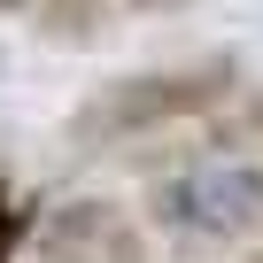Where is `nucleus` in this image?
Returning <instances> with one entry per match:
<instances>
[{
  "instance_id": "obj_6",
  "label": "nucleus",
  "mask_w": 263,
  "mask_h": 263,
  "mask_svg": "<svg viewBox=\"0 0 263 263\" xmlns=\"http://www.w3.org/2000/svg\"><path fill=\"white\" fill-rule=\"evenodd\" d=\"M132 16H178V8H194V0H124Z\"/></svg>"
},
{
  "instance_id": "obj_8",
  "label": "nucleus",
  "mask_w": 263,
  "mask_h": 263,
  "mask_svg": "<svg viewBox=\"0 0 263 263\" xmlns=\"http://www.w3.org/2000/svg\"><path fill=\"white\" fill-rule=\"evenodd\" d=\"M240 263H263V248H255V255H240Z\"/></svg>"
},
{
  "instance_id": "obj_3",
  "label": "nucleus",
  "mask_w": 263,
  "mask_h": 263,
  "mask_svg": "<svg viewBox=\"0 0 263 263\" xmlns=\"http://www.w3.org/2000/svg\"><path fill=\"white\" fill-rule=\"evenodd\" d=\"M24 263H155V255H147V232L124 201L70 194V201L39 209V232H31Z\"/></svg>"
},
{
  "instance_id": "obj_4",
  "label": "nucleus",
  "mask_w": 263,
  "mask_h": 263,
  "mask_svg": "<svg viewBox=\"0 0 263 263\" xmlns=\"http://www.w3.org/2000/svg\"><path fill=\"white\" fill-rule=\"evenodd\" d=\"M124 0H31V31L47 47H93L108 24H116Z\"/></svg>"
},
{
  "instance_id": "obj_7",
  "label": "nucleus",
  "mask_w": 263,
  "mask_h": 263,
  "mask_svg": "<svg viewBox=\"0 0 263 263\" xmlns=\"http://www.w3.org/2000/svg\"><path fill=\"white\" fill-rule=\"evenodd\" d=\"M0 16H31V0H0Z\"/></svg>"
},
{
  "instance_id": "obj_1",
  "label": "nucleus",
  "mask_w": 263,
  "mask_h": 263,
  "mask_svg": "<svg viewBox=\"0 0 263 263\" xmlns=\"http://www.w3.org/2000/svg\"><path fill=\"white\" fill-rule=\"evenodd\" d=\"M240 85H248V70H240L232 47L178 54V62H155V70H116V78H101V85L62 116V140H70L78 155L140 147V140L178 132V124H209Z\"/></svg>"
},
{
  "instance_id": "obj_5",
  "label": "nucleus",
  "mask_w": 263,
  "mask_h": 263,
  "mask_svg": "<svg viewBox=\"0 0 263 263\" xmlns=\"http://www.w3.org/2000/svg\"><path fill=\"white\" fill-rule=\"evenodd\" d=\"M31 232H39V209L0 178V263H24V248H31Z\"/></svg>"
},
{
  "instance_id": "obj_2",
  "label": "nucleus",
  "mask_w": 263,
  "mask_h": 263,
  "mask_svg": "<svg viewBox=\"0 0 263 263\" xmlns=\"http://www.w3.org/2000/svg\"><path fill=\"white\" fill-rule=\"evenodd\" d=\"M147 224L178 248H224L263 232V147H194L147 178Z\"/></svg>"
}]
</instances>
